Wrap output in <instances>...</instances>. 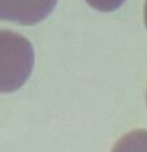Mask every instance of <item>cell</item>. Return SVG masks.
I'll return each mask as SVG.
<instances>
[{"instance_id":"cell-4","label":"cell","mask_w":147,"mask_h":152,"mask_svg":"<svg viewBox=\"0 0 147 152\" xmlns=\"http://www.w3.org/2000/svg\"><path fill=\"white\" fill-rule=\"evenodd\" d=\"M143 12H145V24H146V28H147V0L145 3V10H143Z\"/></svg>"},{"instance_id":"cell-1","label":"cell","mask_w":147,"mask_h":152,"mask_svg":"<svg viewBox=\"0 0 147 152\" xmlns=\"http://www.w3.org/2000/svg\"><path fill=\"white\" fill-rule=\"evenodd\" d=\"M34 64L35 53L29 40L10 29H0V94L23 87Z\"/></svg>"},{"instance_id":"cell-3","label":"cell","mask_w":147,"mask_h":152,"mask_svg":"<svg viewBox=\"0 0 147 152\" xmlns=\"http://www.w3.org/2000/svg\"><path fill=\"white\" fill-rule=\"evenodd\" d=\"M88 5L100 12H112L118 10L126 0H86Z\"/></svg>"},{"instance_id":"cell-2","label":"cell","mask_w":147,"mask_h":152,"mask_svg":"<svg viewBox=\"0 0 147 152\" xmlns=\"http://www.w3.org/2000/svg\"><path fill=\"white\" fill-rule=\"evenodd\" d=\"M58 0H0V20L32 26L44 20Z\"/></svg>"}]
</instances>
